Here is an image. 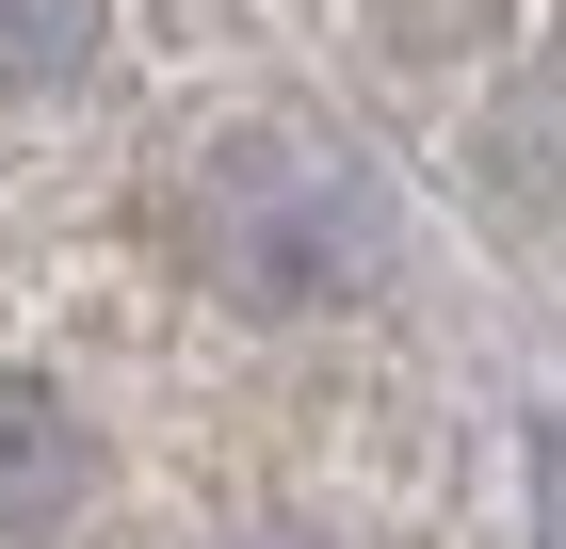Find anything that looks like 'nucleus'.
<instances>
[{
  "label": "nucleus",
  "mask_w": 566,
  "mask_h": 549,
  "mask_svg": "<svg viewBox=\"0 0 566 549\" xmlns=\"http://www.w3.org/2000/svg\"><path fill=\"white\" fill-rule=\"evenodd\" d=\"M163 226H178V258H195L227 307H356L389 275V194H373V162H356L324 114L195 129Z\"/></svg>",
  "instance_id": "f257e3e1"
},
{
  "label": "nucleus",
  "mask_w": 566,
  "mask_h": 549,
  "mask_svg": "<svg viewBox=\"0 0 566 549\" xmlns=\"http://www.w3.org/2000/svg\"><path fill=\"white\" fill-rule=\"evenodd\" d=\"M82 485H97L82 404H65V388H33V372H0V534H49V517H82Z\"/></svg>",
  "instance_id": "f03ea898"
},
{
  "label": "nucleus",
  "mask_w": 566,
  "mask_h": 549,
  "mask_svg": "<svg viewBox=\"0 0 566 549\" xmlns=\"http://www.w3.org/2000/svg\"><path fill=\"white\" fill-rule=\"evenodd\" d=\"M82 65H97V0H0V97L82 82Z\"/></svg>",
  "instance_id": "7ed1b4c3"
},
{
  "label": "nucleus",
  "mask_w": 566,
  "mask_h": 549,
  "mask_svg": "<svg viewBox=\"0 0 566 549\" xmlns=\"http://www.w3.org/2000/svg\"><path fill=\"white\" fill-rule=\"evenodd\" d=\"M502 129H518V162L551 178V211H566V17L534 33V65H518V114H502Z\"/></svg>",
  "instance_id": "20e7f679"
},
{
  "label": "nucleus",
  "mask_w": 566,
  "mask_h": 549,
  "mask_svg": "<svg viewBox=\"0 0 566 549\" xmlns=\"http://www.w3.org/2000/svg\"><path fill=\"white\" fill-rule=\"evenodd\" d=\"M534 517H551V549H566V421H551V453H534Z\"/></svg>",
  "instance_id": "39448f33"
},
{
  "label": "nucleus",
  "mask_w": 566,
  "mask_h": 549,
  "mask_svg": "<svg viewBox=\"0 0 566 549\" xmlns=\"http://www.w3.org/2000/svg\"><path fill=\"white\" fill-rule=\"evenodd\" d=\"M275 549H307V534H275Z\"/></svg>",
  "instance_id": "423d86ee"
}]
</instances>
